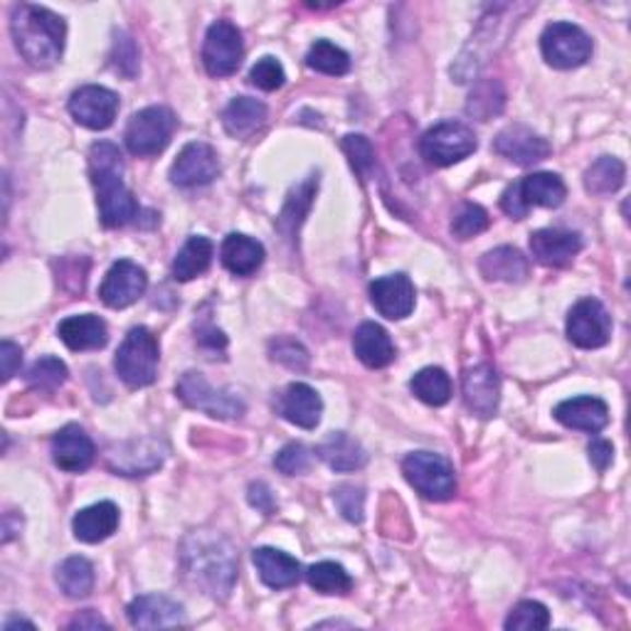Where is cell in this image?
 Returning a JSON list of instances; mask_svg holds the SVG:
<instances>
[{"instance_id": "obj_18", "label": "cell", "mask_w": 631, "mask_h": 631, "mask_svg": "<svg viewBox=\"0 0 631 631\" xmlns=\"http://www.w3.org/2000/svg\"><path fill=\"white\" fill-rule=\"evenodd\" d=\"M464 402L469 410L489 420V417L496 414L499 402H501V381L499 373L493 371L491 365H477L469 367L464 373Z\"/></svg>"}, {"instance_id": "obj_33", "label": "cell", "mask_w": 631, "mask_h": 631, "mask_svg": "<svg viewBox=\"0 0 631 631\" xmlns=\"http://www.w3.org/2000/svg\"><path fill=\"white\" fill-rule=\"evenodd\" d=\"M212 255H215V245L208 237L192 235L188 237L186 245L178 252L176 261H173V277L178 281H190L200 277L202 271H208Z\"/></svg>"}, {"instance_id": "obj_54", "label": "cell", "mask_w": 631, "mask_h": 631, "mask_svg": "<svg viewBox=\"0 0 631 631\" xmlns=\"http://www.w3.org/2000/svg\"><path fill=\"white\" fill-rule=\"evenodd\" d=\"M501 208H503V212H506V215H511L513 220H523V218L528 215V208L523 206V200H521V196H518L516 186H511V188H506V192H503V196H501Z\"/></svg>"}, {"instance_id": "obj_48", "label": "cell", "mask_w": 631, "mask_h": 631, "mask_svg": "<svg viewBox=\"0 0 631 631\" xmlns=\"http://www.w3.org/2000/svg\"><path fill=\"white\" fill-rule=\"evenodd\" d=\"M334 501L338 511L343 513L346 521L351 523H363V513H365V491L355 483H343L334 491Z\"/></svg>"}, {"instance_id": "obj_30", "label": "cell", "mask_w": 631, "mask_h": 631, "mask_svg": "<svg viewBox=\"0 0 631 631\" xmlns=\"http://www.w3.org/2000/svg\"><path fill=\"white\" fill-rule=\"evenodd\" d=\"M516 190L528 210L536 208H560L568 198V188L556 173H533L521 183H516Z\"/></svg>"}, {"instance_id": "obj_42", "label": "cell", "mask_w": 631, "mask_h": 631, "mask_svg": "<svg viewBox=\"0 0 631 631\" xmlns=\"http://www.w3.org/2000/svg\"><path fill=\"white\" fill-rule=\"evenodd\" d=\"M503 102H506V94H503L499 82H481L477 90L471 92L469 104H466V112L479 116L481 121H489L493 114H501Z\"/></svg>"}, {"instance_id": "obj_49", "label": "cell", "mask_w": 631, "mask_h": 631, "mask_svg": "<svg viewBox=\"0 0 631 631\" xmlns=\"http://www.w3.org/2000/svg\"><path fill=\"white\" fill-rule=\"evenodd\" d=\"M112 65L114 70L121 72L124 77H133L139 72V50H136L133 37H129L126 33H116Z\"/></svg>"}, {"instance_id": "obj_46", "label": "cell", "mask_w": 631, "mask_h": 631, "mask_svg": "<svg viewBox=\"0 0 631 631\" xmlns=\"http://www.w3.org/2000/svg\"><path fill=\"white\" fill-rule=\"evenodd\" d=\"M311 461H314V456H311L306 446L299 442L287 444L284 449L274 456V466L284 474V477H301V474H306L311 469Z\"/></svg>"}, {"instance_id": "obj_35", "label": "cell", "mask_w": 631, "mask_h": 631, "mask_svg": "<svg viewBox=\"0 0 631 631\" xmlns=\"http://www.w3.org/2000/svg\"><path fill=\"white\" fill-rule=\"evenodd\" d=\"M57 585L67 597L82 599L94 587V568L86 558H67L60 568H57Z\"/></svg>"}, {"instance_id": "obj_52", "label": "cell", "mask_w": 631, "mask_h": 631, "mask_svg": "<svg viewBox=\"0 0 631 631\" xmlns=\"http://www.w3.org/2000/svg\"><path fill=\"white\" fill-rule=\"evenodd\" d=\"M587 454H589L592 466H595L597 471H607L611 466V459H615V446L605 440H595L587 446Z\"/></svg>"}, {"instance_id": "obj_10", "label": "cell", "mask_w": 631, "mask_h": 631, "mask_svg": "<svg viewBox=\"0 0 631 631\" xmlns=\"http://www.w3.org/2000/svg\"><path fill=\"white\" fill-rule=\"evenodd\" d=\"M242 55H245V45L237 25L218 21L208 27L206 43H202V65L210 77L235 74L242 65Z\"/></svg>"}, {"instance_id": "obj_29", "label": "cell", "mask_w": 631, "mask_h": 631, "mask_svg": "<svg viewBox=\"0 0 631 631\" xmlns=\"http://www.w3.org/2000/svg\"><path fill=\"white\" fill-rule=\"evenodd\" d=\"M318 459L326 461L334 471H358L367 464L363 444L346 432H331L316 446Z\"/></svg>"}, {"instance_id": "obj_56", "label": "cell", "mask_w": 631, "mask_h": 631, "mask_svg": "<svg viewBox=\"0 0 631 631\" xmlns=\"http://www.w3.org/2000/svg\"><path fill=\"white\" fill-rule=\"evenodd\" d=\"M15 627H35L33 621H25V619H11V621H5V631H13Z\"/></svg>"}, {"instance_id": "obj_17", "label": "cell", "mask_w": 631, "mask_h": 631, "mask_svg": "<svg viewBox=\"0 0 631 631\" xmlns=\"http://www.w3.org/2000/svg\"><path fill=\"white\" fill-rule=\"evenodd\" d=\"M417 291L412 279L407 274H390L383 279H375L371 284V301L373 306L381 311L390 322H400L407 318L414 308Z\"/></svg>"}, {"instance_id": "obj_1", "label": "cell", "mask_w": 631, "mask_h": 631, "mask_svg": "<svg viewBox=\"0 0 631 631\" xmlns=\"http://www.w3.org/2000/svg\"><path fill=\"white\" fill-rule=\"evenodd\" d=\"M183 575L190 585L215 599H227L237 582V552L227 538L218 533H190L180 548Z\"/></svg>"}, {"instance_id": "obj_7", "label": "cell", "mask_w": 631, "mask_h": 631, "mask_svg": "<svg viewBox=\"0 0 631 631\" xmlns=\"http://www.w3.org/2000/svg\"><path fill=\"white\" fill-rule=\"evenodd\" d=\"M477 145L479 141L471 126H466L464 121H442L432 126L430 131H424L420 139V153L432 166L446 168L469 159L477 151Z\"/></svg>"}, {"instance_id": "obj_16", "label": "cell", "mask_w": 631, "mask_h": 631, "mask_svg": "<svg viewBox=\"0 0 631 631\" xmlns=\"http://www.w3.org/2000/svg\"><path fill=\"white\" fill-rule=\"evenodd\" d=\"M493 151L503 155V159H509L511 163H516V166L528 168V166H536V163L540 161H546L552 149L540 133H536L523 124H513L496 136V141H493Z\"/></svg>"}, {"instance_id": "obj_45", "label": "cell", "mask_w": 631, "mask_h": 631, "mask_svg": "<svg viewBox=\"0 0 631 631\" xmlns=\"http://www.w3.org/2000/svg\"><path fill=\"white\" fill-rule=\"evenodd\" d=\"M249 82L261 92H277L279 86H284L287 72L274 57H261V60L249 70Z\"/></svg>"}, {"instance_id": "obj_4", "label": "cell", "mask_w": 631, "mask_h": 631, "mask_svg": "<svg viewBox=\"0 0 631 631\" xmlns=\"http://www.w3.org/2000/svg\"><path fill=\"white\" fill-rule=\"evenodd\" d=\"M159 358L161 348L155 336L149 328L136 326L126 334L124 343L119 346L114 358V367L119 373L121 381L139 390V387H149L155 383V375H159Z\"/></svg>"}, {"instance_id": "obj_14", "label": "cell", "mask_w": 631, "mask_h": 631, "mask_svg": "<svg viewBox=\"0 0 631 631\" xmlns=\"http://www.w3.org/2000/svg\"><path fill=\"white\" fill-rule=\"evenodd\" d=\"M220 176L218 153L210 143L192 141L178 153V159L171 166V180L180 188L208 186Z\"/></svg>"}, {"instance_id": "obj_8", "label": "cell", "mask_w": 631, "mask_h": 631, "mask_svg": "<svg viewBox=\"0 0 631 631\" xmlns=\"http://www.w3.org/2000/svg\"><path fill=\"white\" fill-rule=\"evenodd\" d=\"M176 395L190 410L206 412L210 417H218V420H237V417L245 414V402H242L235 393L215 390V387L206 381V375L198 371H188L180 375Z\"/></svg>"}, {"instance_id": "obj_47", "label": "cell", "mask_w": 631, "mask_h": 631, "mask_svg": "<svg viewBox=\"0 0 631 631\" xmlns=\"http://www.w3.org/2000/svg\"><path fill=\"white\" fill-rule=\"evenodd\" d=\"M343 151L361 176H367V173L375 168V149L371 139H365V136L348 133L343 139Z\"/></svg>"}, {"instance_id": "obj_34", "label": "cell", "mask_w": 631, "mask_h": 631, "mask_svg": "<svg viewBox=\"0 0 631 631\" xmlns=\"http://www.w3.org/2000/svg\"><path fill=\"white\" fill-rule=\"evenodd\" d=\"M627 168L615 155H601L585 173V188L592 196H611L624 186Z\"/></svg>"}, {"instance_id": "obj_20", "label": "cell", "mask_w": 631, "mask_h": 631, "mask_svg": "<svg viewBox=\"0 0 631 631\" xmlns=\"http://www.w3.org/2000/svg\"><path fill=\"white\" fill-rule=\"evenodd\" d=\"M277 412L287 422L301 426V430H314L322 422L324 402L314 387L306 383H291L284 393L277 397Z\"/></svg>"}, {"instance_id": "obj_40", "label": "cell", "mask_w": 631, "mask_h": 631, "mask_svg": "<svg viewBox=\"0 0 631 631\" xmlns=\"http://www.w3.org/2000/svg\"><path fill=\"white\" fill-rule=\"evenodd\" d=\"M548 624H550V611L546 605H540L536 599L518 601L506 619L509 631H538L548 629Z\"/></svg>"}, {"instance_id": "obj_3", "label": "cell", "mask_w": 631, "mask_h": 631, "mask_svg": "<svg viewBox=\"0 0 631 631\" xmlns=\"http://www.w3.org/2000/svg\"><path fill=\"white\" fill-rule=\"evenodd\" d=\"M11 33L17 52L35 70H50L60 62L67 27L57 13L31 3L15 5L11 15Z\"/></svg>"}, {"instance_id": "obj_36", "label": "cell", "mask_w": 631, "mask_h": 631, "mask_svg": "<svg viewBox=\"0 0 631 631\" xmlns=\"http://www.w3.org/2000/svg\"><path fill=\"white\" fill-rule=\"evenodd\" d=\"M316 190H318V178L316 176L306 178L296 190H291L287 206H284V210H281V215H279V230L284 232L287 237L296 235V230L301 225V220H304V215L308 212L311 200H314Z\"/></svg>"}, {"instance_id": "obj_5", "label": "cell", "mask_w": 631, "mask_h": 631, "mask_svg": "<svg viewBox=\"0 0 631 631\" xmlns=\"http://www.w3.org/2000/svg\"><path fill=\"white\" fill-rule=\"evenodd\" d=\"M173 131H176V116L168 106H145L131 116L124 131V143L129 153L139 155V159H151V155L166 151Z\"/></svg>"}, {"instance_id": "obj_22", "label": "cell", "mask_w": 631, "mask_h": 631, "mask_svg": "<svg viewBox=\"0 0 631 631\" xmlns=\"http://www.w3.org/2000/svg\"><path fill=\"white\" fill-rule=\"evenodd\" d=\"M552 414H556V420L560 424L570 426V430L587 432V434H597L609 424L607 402L592 395L570 397V400L560 402Z\"/></svg>"}, {"instance_id": "obj_25", "label": "cell", "mask_w": 631, "mask_h": 631, "mask_svg": "<svg viewBox=\"0 0 631 631\" xmlns=\"http://www.w3.org/2000/svg\"><path fill=\"white\" fill-rule=\"evenodd\" d=\"M57 334L70 351H100L109 341V328L94 314L65 318Z\"/></svg>"}, {"instance_id": "obj_53", "label": "cell", "mask_w": 631, "mask_h": 631, "mask_svg": "<svg viewBox=\"0 0 631 631\" xmlns=\"http://www.w3.org/2000/svg\"><path fill=\"white\" fill-rule=\"evenodd\" d=\"M198 343H200V348H206L208 353H218V351H225L227 348V338L215 326H202V328H198Z\"/></svg>"}, {"instance_id": "obj_26", "label": "cell", "mask_w": 631, "mask_h": 631, "mask_svg": "<svg viewBox=\"0 0 631 631\" xmlns=\"http://www.w3.org/2000/svg\"><path fill=\"white\" fill-rule=\"evenodd\" d=\"M252 562H255L259 572V580L271 589L294 587L301 580L299 560L277 548H257L255 556H252Z\"/></svg>"}, {"instance_id": "obj_38", "label": "cell", "mask_w": 631, "mask_h": 631, "mask_svg": "<svg viewBox=\"0 0 631 631\" xmlns=\"http://www.w3.org/2000/svg\"><path fill=\"white\" fill-rule=\"evenodd\" d=\"M410 387L424 405L432 407H442L449 402L452 397V381L442 367H422V371L412 377Z\"/></svg>"}, {"instance_id": "obj_19", "label": "cell", "mask_w": 631, "mask_h": 631, "mask_svg": "<svg viewBox=\"0 0 631 631\" xmlns=\"http://www.w3.org/2000/svg\"><path fill=\"white\" fill-rule=\"evenodd\" d=\"M126 615H129L131 627L136 629H171L186 621V611L176 599L166 595L136 597L126 609Z\"/></svg>"}, {"instance_id": "obj_51", "label": "cell", "mask_w": 631, "mask_h": 631, "mask_svg": "<svg viewBox=\"0 0 631 631\" xmlns=\"http://www.w3.org/2000/svg\"><path fill=\"white\" fill-rule=\"evenodd\" d=\"M0 363H3V381L8 383L17 371H21L23 363L21 346H15L13 341H3V346H0Z\"/></svg>"}, {"instance_id": "obj_9", "label": "cell", "mask_w": 631, "mask_h": 631, "mask_svg": "<svg viewBox=\"0 0 631 631\" xmlns=\"http://www.w3.org/2000/svg\"><path fill=\"white\" fill-rule=\"evenodd\" d=\"M546 62L556 70H577L592 57V37L572 23H552L540 37Z\"/></svg>"}, {"instance_id": "obj_2", "label": "cell", "mask_w": 631, "mask_h": 631, "mask_svg": "<svg viewBox=\"0 0 631 631\" xmlns=\"http://www.w3.org/2000/svg\"><path fill=\"white\" fill-rule=\"evenodd\" d=\"M90 176L96 188V206L104 227H124L139 218V202L124 183V155L119 145L100 141L90 151Z\"/></svg>"}, {"instance_id": "obj_11", "label": "cell", "mask_w": 631, "mask_h": 631, "mask_svg": "<svg viewBox=\"0 0 631 631\" xmlns=\"http://www.w3.org/2000/svg\"><path fill=\"white\" fill-rule=\"evenodd\" d=\"M611 336V316L597 299H582L568 314V338L577 348L595 351L607 346Z\"/></svg>"}, {"instance_id": "obj_27", "label": "cell", "mask_w": 631, "mask_h": 631, "mask_svg": "<svg viewBox=\"0 0 631 631\" xmlns=\"http://www.w3.org/2000/svg\"><path fill=\"white\" fill-rule=\"evenodd\" d=\"M119 528V509L112 501H100L90 509H82L72 521L74 538L82 542H102Z\"/></svg>"}, {"instance_id": "obj_31", "label": "cell", "mask_w": 631, "mask_h": 631, "mask_svg": "<svg viewBox=\"0 0 631 631\" xmlns=\"http://www.w3.org/2000/svg\"><path fill=\"white\" fill-rule=\"evenodd\" d=\"M479 269L489 281L518 284V281L528 277V259L516 247H496L481 257Z\"/></svg>"}, {"instance_id": "obj_39", "label": "cell", "mask_w": 631, "mask_h": 631, "mask_svg": "<svg viewBox=\"0 0 631 631\" xmlns=\"http://www.w3.org/2000/svg\"><path fill=\"white\" fill-rule=\"evenodd\" d=\"M306 65L311 70L328 74V77H343L351 70V57L341 47L328 43V40H316L311 45V50L306 55Z\"/></svg>"}, {"instance_id": "obj_55", "label": "cell", "mask_w": 631, "mask_h": 631, "mask_svg": "<svg viewBox=\"0 0 631 631\" xmlns=\"http://www.w3.org/2000/svg\"><path fill=\"white\" fill-rule=\"evenodd\" d=\"M100 627L109 629V624H106V621H104L100 615H96V611H92V609L82 611V615H77V617L70 621V629H100Z\"/></svg>"}, {"instance_id": "obj_28", "label": "cell", "mask_w": 631, "mask_h": 631, "mask_svg": "<svg viewBox=\"0 0 631 631\" xmlns=\"http://www.w3.org/2000/svg\"><path fill=\"white\" fill-rule=\"evenodd\" d=\"M220 257L225 269L235 277H252L265 265V247H261V242L257 239L232 232V235H227L225 242H222Z\"/></svg>"}, {"instance_id": "obj_44", "label": "cell", "mask_w": 631, "mask_h": 631, "mask_svg": "<svg viewBox=\"0 0 631 631\" xmlns=\"http://www.w3.org/2000/svg\"><path fill=\"white\" fill-rule=\"evenodd\" d=\"M269 355L274 363H281L289 371H306L311 355L304 346H301L296 338L291 336H279L269 343Z\"/></svg>"}, {"instance_id": "obj_43", "label": "cell", "mask_w": 631, "mask_h": 631, "mask_svg": "<svg viewBox=\"0 0 631 631\" xmlns=\"http://www.w3.org/2000/svg\"><path fill=\"white\" fill-rule=\"evenodd\" d=\"M489 212L483 210L477 202H466L461 210L456 212L452 220V232L456 239H471L489 230Z\"/></svg>"}, {"instance_id": "obj_23", "label": "cell", "mask_w": 631, "mask_h": 631, "mask_svg": "<svg viewBox=\"0 0 631 631\" xmlns=\"http://www.w3.org/2000/svg\"><path fill=\"white\" fill-rule=\"evenodd\" d=\"M582 237L570 230H538L530 235V252L546 267H568L580 255Z\"/></svg>"}, {"instance_id": "obj_24", "label": "cell", "mask_w": 631, "mask_h": 631, "mask_svg": "<svg viewBox=\"0 0 631 631\" xmlns=\"http://www.w3.org/2000/svg\"><path fill=\"white\" fill-rule=\"evenodd\" d=\"M353 351L358 355V361L367 367H373V371L387 367L397 355L390 334H387L381 324H373V322H365L358 326V331L353 336Z\"/></svg>"}, {"instance_id": "obj_50", "label": "cell", "mask_w": 631, "mask_h": 631, "mask_svg": "<svg viewBox=\"0 0 631 631\" xmlns=\"http://www.w3.org/2000/svg\"><path fill=\"white\" fill-rule=\"evenodd\" d=\"M247 499H249L252 506L265 513V516H274V513H277V499H274V493H271V489L267 487L265 481L252 483Z\"/></svg>"}, {"instance_id": "obj_41", "label": "cell", "mask_w": 631, "mask_h": 631, "mask_svg": "<svg viewBox=\"0 0 631 631\" xmlns=\"http://www.w3.org/2000/svg\"><path fill=\"white\" fill-rule=\"evenodd\" d=\"M67 381V365L60 358L45 355L40 361H35L27 371V383H31L35 390L40 393H55L57 387L65 385Z\"/></svg>"}, {"instance_id": "obj_13", "label": "cell", "mask_w": 631, "mask_h": 631, "mask_svg": "<svg viewBox=\"0 0 631 631\" xmlns=\"http://www.w3.org/2000/svg\"><path fill=\"white\" fill-rule=\"evenodd\" d=\"M145 287H149L145 269L133 265L131 259H119L106 271L100 287V299L109 308H126L145 294Z\"/></svg>"}, {"instance_id": "obj_32", "label": "cell", "mask_w": 631, "mask_h": 631, "mask_svg": "<svg viewBox=\"0 0 631 631\" xmlns=\"http://www.w3.org/2000/svg\"><path fill=\"white\" fill-rule=\"evenodd\" d=\"M267 121V106L252 96H237L227 104V109L222 112V126L230 136L235 139H247L255 133L261 124Z\"/></svg>"}, {"instance_id": "obj_15", "label": "cell", "mask_w": 631, "mask_h": 631, "mask_svg": "<svg viewBox=\"0 0 631 631\" xmlns=\"http://www.w3.org/2000/svg\"><path fill=\"white\" fill-rule=\"evenodd\" d=\"M166 459V446L159 440H141V442H124L116 444L106 454L109 469L121 474V477H145L159 469Z\"/></svg>"}, {"instance_id": "obj_12", "label": "cell", "mask_w": 631, "mask_h": 631, "mask_svg": "<svg viewBox=\"0 0 631 631\" xmlns=\"http://www.w3.org/2000/svg\"><path fill=\"white\" fill-rule=\"evenodd\" d=\"M116 112H119V96L100 84L80 86L70 100V114L74 116V121L92 131L109 129L116 119Z\"/></svg>"}, {"instance_id": "obj_21", "label": "cell", "mask_w": 631, "mask_h": 631, "mask_svg": "<svg viewBox=\"0 0 631 631\" xmlns=\"http://www.w3.org/2000/svg\"><path fill=\"white\" fill-rule=\"evenodd\" d=\"M94 442L80 424H67L52 436V461L62 471H86L94 461Z\"/></svg>"}, {"instance_id": "obj_6", "label": "cell", "mask_w": 631, "mask_h": 631, "mask_svg": "<svg viewBox=\"0 0 631 631\" xmlns=\"http://www.w3.org/2000/svg\"><path fill=\"white\" fill-rule=\"evenodd\" d=\"M402 474L410 487L430 501H449L456 493L452 461L434 452H414L402 461Z\"/></svg>"}, {"instance_id": "obj_37", "label": "cell", "mask_w": 631, "mask_h": 631, "mask_svg": "<svg viewBox=\"0 0 631 631\" xmlns=\"http://www.w3.org/2000/svg\"><path fill=\"white\" fill-rule=\"evenodd\" d=\"M306 580L308 585L316 592H322V595H348V592L353 589V577L348 575L343 565L331 560L311 565L306 570Z\"/></svg>"}]
</instances>
